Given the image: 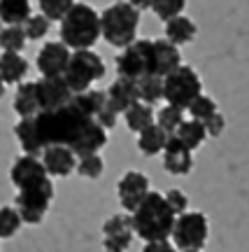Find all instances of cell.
Instances as JSON below:
<instances>
[{"instance_id": "obj_1", "label": "cell", "mask_w": 249, "mask_h": 252, "mask_svg": "<svg viewBox=\"0 0 249 252\" xmlns=\"http://www.w3.org/2000/svg\"><path fill=\"white\" fill-rule=\"evenodd\" d=\"M35 126L42 145H65L77 157L98 154L107 145V131L93 117L75 108L72 103L58 110H45L35 115Z\"/></svg>"}, {"instance_id": "obj_2", "label": "cell", "mask_w": 249, "mask_h": 252, "mask_svg": "<svg viewBox=\"0 0 249 252\" xmlns=\"http://www.w3.org/2000/svg\"><path fill=\"white\" fill-rule=\"evenodd\" d=\"M175 213L168 206V201L159 191H149L142 198V203L131 213L133 220V231L140 236L144 243L151 241H168L172 234V224H175Z\"/></svg>"}, {"instance_id": "obj_3", "label": "cell", "mask_w": 249, "mask_h": 252, "mask_svg": "<svg viewBox=\"0 0 249 252\" xmlns=\"http://www.w3.org/2000/svg\"><path fill=\"white\" fill-rule=\"evenodd\" d=\"M100 40V14L91 5L75 2L61 19V42L72 52L93 49Z\"/></svg>"}, {"instance_id": "obj_4", "label": "cell", "mask_w": 249, "mask_h": 252, "mask_svg": "<svg viewBox=\"0 0 249 252\" xmlns=\"http://www.w3.org/2000/svg\"><path fill=\"white\" fill-rule=\"evenodd\" d=\"M138 26H140V12L131 7L126 0L112 2L100 12V37H105L107 45L116 49H124L138 40Z\"/></svg>"}, {"instance_id": "obj_5", "label": "cell", "mask_w": 249, "mask_h": 252, "mask_svg": "<svg viewBox=\"0 0 249 252\" xmlns=\"http://www.w3.org/2000/svg\"><path fill=\"white\" fill-rule=\"evenodd\" d=\"M105 75V63L93 49H80L72 52L68 68L63 72V80L70 87L72 94H82V91L91 89L93 82L103 80Z\"/></svg>"}, {"instance_id": "obj_6", "label": "cell", "mask_w": 249, "mask_h": 252, "mask_svg": "<svg viewBox=\"0 0 249 252\" xmlns=\"http://www.w3.org/2000/svg\"><path fill=\"white\" fill-rule=\"evenodd\" d=\"M203 94V82L191 65H177L175 70L163 77V98L168 105L187 110Z\"/></svg>"}, {"instance_id": "obj_7", "label": "cell", "mask_w": 249, "mask_h": 252, "mask_svg": "<svg viewBox=\"0 0 249 252\" xmlns=\"http://www.w3.org/2000/svg\"><path fill=\"white\" fill-rule=\"evenodd\" d=\"M54 201V185L52 180L37 182V185H30V187L17 189V213L21 217L24 224H40L45 220L47 210Z\"/></svg>"}, {"instance_id": "obj_8", "label": "cell", "mask_w": 249, "mask_h": 252, "mask_svg": "<svg viewBox=\"0 0 249 252\" xmlns=\"http://www.w3.org/2000/svg\"><path fill=\"white\" fill-rule=\"evenodd\" d=\"M207 236H210V222L203 213H182L175 217L170 238L177 250H200L207 243Z\"/></svg>"}, {"instance_id": "obj_9", "label": "cell", "mask_w": 249, "mask_h": 252, "mask_svg": "<svg viewBox=\"0 0 249 252\" xmlns=\"http://www.w3.org/2000/svg\"><path fill=\"white\" fill-rule=\"evenodd\" d=\"M116 72L119 77L140 80L144 75H151V40H135L121 49L116 56Z\"/></svg>"}, {"instance_id": "obj_10", "label": "cell", "mask_w": 249, "mask_h": 252, "mask_svg": "<svg viewBox=\"0 0 249 252\" xmlns=\"http://www.w3.org/2000/svg\"><path fill=\"white\" fill-rule=\"evenodd\" d=\"M133 220L131 213H119L105 220L103 224V248L107 252H126L133 241Z\"/></svg>"}, {"instance_id": "obj_11", "label": "cell", "mask_w": 249, "mask_h": 252, "mask_svg": "<svg viewBox=\"0 0 249 252\" xmlns=\"http://www.w3.org/2000/svg\"><path fill=\"white\" fill-rule=\"evenodd\" d=\"M119 203L126 213H133L135 208L142 203V198L149 194V180L140 171H128L121 175V180L116 185Z\"/></svg>"}, {"instance_id": "obj_12", "label": "cell", "mask_w": 249, "mask_h": 252, "mask_svg": "<svg viewBox=\"0 0 249 252\" xmlns=\"http://www.w3.org/2000/svg\"><path fill=\"white\" fill-rule=\"evenodd\" d=\"M35 87H37V100H40V112L63 108L75 96L63 77H42V80L35 82Z\"/></svg>"}, {"instance_id": "obj_13", "label": "cell", "mask_w": 249, "mask_h": 252, "mask_svg": "<svg viewBox=\"0 0 249 252\" xmlns=\"http://www.w3.org/2000/svg\"><path fill=\"white\" fill-rule=\"evenodd\" d=\"M70 49L63 45L61 40L58 42H47L40 54H37V70L42 72V77H63V72L68 68V61H70Z\"/></svg>"}, {"instance_id": "obj_14", "label": "cell", "mask_w": 249, "mask_h": 252, "mask_svg": "<svg viewBox=\"0 0 249 252\" xmlns=\"http://www.w3.org/2000/svg\"><path fill=\"white\" fill-rule=\"evenodd\" d=\"M40 157H42L40 161L45 166L47 175H54V178H65L77 166V154L65 145H47Z\"/></svg>"}, {"instance_id": "obj_15", "label": "cell", "mask_w": 249, "mask_h": 252, "mask_svg": "<svg viewBox=\"0 0 249 252\" xmlns=\"http://www.w3.org/2000/svg\"><path fill=\"white\" fill-rule=\"evenodd\" d=\"M47 178H49V175H47L42 161H40L37 157H30V154L19 157L17 161L12 163V168H9V180H12V185L17 189L37 185V182L47 180Z\"/></svg>"}, {"instance_id": "obj_16", "label": "cell", "mask_w": 249, "mask_h": 252, "mask_svg": "<svg viewBox=\"0 0 249 252\" xmlns=\"http://www.w3.org/2000/svg\"><path fill=\"white\" fill-rule=\"evenodd\" d=\"M182 65V56H179V47L172 45L166 37L151 40V75L166 77Z\"/></svg>"}, {"instance_id": "obj_17", "label": "cell", "mask_w": 249, "mask_h": 252, "mask_svg": "<svg viewBox=\"0 0 249 252\" xmlns=\"http://www.w3.org/2000/svg\"><path fill=\"white\" fill-rule=\"evenodd\" d=\"M163 168L172 175H189L194 168V154L187 145L179 143L175 133L168 135V143L163 147Z\"/></svg>"}, {"instance_id": "obj_18", "label": "cell", "mask_w": 249, "mask_h": 252, "mask_svg": "<svg viewBox=\"0 0 249 252\" xmlns=\"http://www.w3.org/2000/svg\"><path fill=\"white\" fill-rule=\"evenodd\" d=\"M105 94H107V103H110L119 115H124L131 105H135V103L140 100L138 80H128V77H116Z\"/></svg>"}, {"instance_id": "obj_19", "label": "cell", "mask_w": 249, "mask_h": 252, "mask_svg": "<svg viewBox=\"0 0 249 252\" xmlns=\"http://www.w3.org/2000/svg\"><path fill=\"white\" fill-rule=\"evenodd\" d=\"M12 108L19 117H35L40 112V100H37V87L35 82H21L17 87L14 100H12Z\"/></svg>"}, {"instance_id": "obj_20", "label": "cell", "mask_w": 249, "mask_h": 252, "mask_svg": "<svg viewBox=\"0 0 249 252\" xmlns=\"http://www.w3.org/2000/svg\"><path fill=\"white\" fill-rule=\"evenodd\" d=\"M14 135H17V140H19V145H21L24 154H30V157L42 154L45 145H42L40 133H37L35 117H24V119H21V122L14 126Z\"/></svg>"}, {"instance_id": "obj_21", "label": "cell", "mask_w": 249, "mask_h": 252, "mask_svg": "<svg viewBox=\"0 0 249 252\" xmlns=\"http://www.w3.org/2000/svg\"><path fill=\"white\" fill-rule=\"evenodd\" d=\"M28 72V61L17 52H2L0 54V77L5 84H21Z\"/></svg>"}, {"instance_id": "obj_22", "label": "cell", "mask_w": 249, "mask_h": 252, "mask_svg": "<svg viewBox=\"0 0 249 252\" xmlns=\"http://www.w3.org/2000/svg\"><path fill=\"white\" fill-rule=\"evenodd\" d=\"M198 28L196 24L189 17L179 14V17H172L166 21V40H170L172 45H189L194 37H196Z\"/></svg>"}, {"instance_id": "obj_23", "label": "cell", "mask_w": 249, "mask_h": 252, "mask_svg": "<svg viewBox=\"0 0 249 252\" xmlns=\"http://www.w3.org/2000/svg\"><path fill=\"white\" fill-rule=\"evenodd\" d=\"M168 143V133L161 128L159 124L147 126L144 131L138 133V150L144 154V157H156V154L163 152V147Z\"/></svg>"}, {"instance_id": "obj_24", "label": "cell", "mask_w": 249, "mask_h": 252, "mask_svg": "<svg viewBox=\"0 0 249 252\" xmlns=\"http://www.w3.org/2000/svg\"><path fill=\"white\" fill-rule=\"evenodd\" d=\"M30 17V0H0V21L5 26H24Z\"/></svg>"}, {"instance_id": "obj_25", "label": "cell", "mask_w": 249, "mask_h": 252, "mask_svg": "<svg viewBox=\"0 0 249 252\" xmlns=\"http://www.w3.org/2000/svg\"><path fill=\"white\" fill-rule=\"evenodd\" d=\"M70 103L80 110V112H84L86 117L96 119V115L107 105V94L105 91H98V89H86V91H82V94H75Z\"/></svg>"}, {"instance_id": "obj_26", "label": "cell", "mask_w": 249, "mask_h": 252, "mask_svg": "<svg viewBox=\"0 0 249 252\" xmlns=\"http://www.w3.org/2000/svg\"><path fill=\"white\" fill-rule=\"evenodd\" d=\"M175 135L179 138V143L187 145L189 150L194 152V150H198V147L205 143V138H207V131H205L203 122H196V119H184V122L177 126Z\"/></svg>"}, {"instance_id": "obj_27", "label": "cell", "mask_w": 249, "mask_h": 252, "mask_svg": "<svg viewBox=\"0 0 249 252\" xmlns=\"http://www.w3.org/2000/svg\"><path fill=\"white\" fill-rule=\"evenodd\" d=\"M124 119H126V126H128L131 131L140 133V131H144L147 126L154 124L156 112L151 110V105H147V103H142V100H138L135 105H131V108L124 112Z\"/></svg>"}, {"instance_id": "obj_28", "label": "cell", "mask_w": 249, "mask_h": 252, "mask_svg": "<svg viewBox=\"0 0 249 252\" xmlns=\"http://www.w3.org/2000/svg\"><path fill=\"white\" fill-rule=\"evenodd\" d=\"M138 94H140V100L147 103V105H154L163 98V77L159 75H144L138 80Z\"/></svg>"}, {"instance_id": "obj_29", "label": "cell", "mask_w": 249, "mask_h": 252, "mask_svg": "<svg viewBox=\"0 0 249 252\" xmlns=\"http://www.w3.org/2000/svg\"><path fill=\"white\" fill-rule=\"evenodd\" d=\"M26 42H28V37L24 33V26L0 28V49L2 52H17V54H21Z\"/></svg>"}, {"instance_id": "obj_30", "label": "cell", "mask_w": 249, "mask_h": 252, "mask_svg": "<svg viewBox=\"0 0 249 252\" xmlns=\"http://www.w3.org/2000/svg\"><path fill=\"white\" fill-rule=\"evenodd\" d=\"M182 122H184V110L177 105H168V103H166V108H161L156 112V119H154V124H159L168 135L175 133Z\"/></svg>"}, {"instance_id": "obj_31", "label": "cell", "mask_w": 249, "mask_h": 252, "mask_svg": "<svg viewBox=\"0 0 249 252\" xmlns=\"http://www.w3.org/2000/svg\"><path fill=\"white\" fill-rule=\"evenodd\" d=\"M75 171L80 173L82 178H86V180H98L103 171H105V163L100 159V154H84V157L77 159Z\"/></svg>"}, {"instance_id": "obj_32", "label": "cell", "mask_w": 249, "mask_h": 252, "mask_svg": "<svg viewBox=\"0 0 249 252\" xmlns=\"http://www.w3.org/2000/svg\"><path fill=\"white\" fill-rule=\"evenodd\" d=\"M21 217H19L14 206H2L0 208V238H12L21 229Z\"/></svg>"}, {"instance_id": "obj_33", "label": "cell", "mask_w": 249, "mask_h": 252, "mask_svg": "<svg viewBox=\"0 0 249 252\" xmlns=\"http://www.w3.org/2000/svg\"><path fill=\"white\" fill-rule=\"evenodd\" d=\"M187 7V0H151V12L166 24L168 19L179 17Z\"/></svg>"}, {"instance_id": "obj_34", "label": "cell", "mask_w": 249, "mask_h": 252, "mask_svg": "<svg viewBox=\"0 0 249 252\" xmlns=\"http://www.w3.org/2000/svg\"><path fill=\"white\" fill-rule=\"evenodd\" d=\"M40 5V14H45L49 21H61L68 9L75 5V0H37Z\"/></svg>"}, {"instance_id": "obj_35", "label": "cell", "mask_w": 249, "mask_h": 252, "mask_svg": "<svg viewBox=\"0 0 249 252\" xmlns=\"http://www.w3.org/2000/svg\"><path fill=\"white\" fill-rule=\"evenodd\" d=\"M189 115H191V119H196V122H205V119H210L214 115V112H219L217 110V103H214V98H210V96H205V94H200L191 105H189Z\"/></svg>"}, {"instance_id": "obj_36", "label": "cell", "mask_w": 249, "mask_h": 252, "mask_svg": "<svg viewBox=\"0 0 249 252\" xmlns=\"http://www.w3.org/2000/svg\"><path fill=\"white\" fill-rule=\"evenodd\" d=\"M24 33L28 40H42L49 33V19L45 14H30L24 24Z\"/></svg>"}, {"instance_id": "obj_37", "label": "cell", "mask_w": 249, "mask_h": 252, "mask_svg": "<svg viewBox=\"0 0 249 252\" xmlns=\"http://www.w3.org/2000/svg\"><path fill=\"white\" fill-rule=\"evenodd\" d=\"M163 196H166V201H168V206L172 208V213H175V215L187 213L189 198H187V194H184V191H179V189H170V191H166Z\"/></svg>"}, {"instance_id": "obj_38", "label": "cell", "mask_w": 249, "mask_h": 252, "mask_svg": "<svg viewBox=\"0 0 249 252\" xmlns=\"http://www.w3.org/2000/svg\"><path fill=\"white\" fill-rule=\"evenodd\" d=\"M116 119H119V112H116V110L112 108L110 103H107L105 108H103V110L98 112V115H96V122H98V124L103 126L105 131L114 128V126H116Z\"/></svg>"}, {"instance_id": "obj_39", "label": "cell", "mask_w": 249, "mask_h": 252, "mask_svg": "<svg viewBox=\"0 0 249 252\" xmlns=\"http://www.w3.org/2000/svg\"><path fill=\"white\" fill-rule=\"evenodd\" d=\"M203 126H205V131H207V135L217 138V135L223 133V128H226V119H223L221 112H214L210 119H205Z\"/></svg>"}, {"instance_id": "obj_40", "label": "cell", "mask_w": 249, "mask_h": 252, "mask_svg": "<svg viewBox=\"0 0 249 252\" xmlns=\"http://www.w3.org/2000/svg\"><path fill=\"white\" fill-rule=\"evenodd\" d=\"M142 252H177V248L168 241H151V243H144Z\"/></svg>"}, {"instance_id": "obj_41", "label": "cell", "mask_w": 249, "mask_h": 252, "mask_svg": "<svg viewBox=\"0 0 249 252\" xmlns=\"http://www.w3.org/2000/svg\"><path fill=\"white\" fill-rule=\"evenodd\" d=\"M131 7H135L138 12H144V9H151V0H126Z\"/></svg>"}, {"instance_id": "obj_42", "label": "cell", "mask_w": 249, "mask_h": 252, "mask_svg": "<svg viewBox=\"0 0 249 252\" xmlns=\"http://www.w3.org/2000/svg\"><path fill=\"white\" fill-rule=\"evenodd\" d=\"M5 94V82H2V77H0V96Z\"/></svg>"}, {"instance_id": "obj_43", "label": "cell", "mask_w": 249, "mask_h": 252, "mask_svg": "<svg viewBox=\"0 0 249 252\" xmlns=\"http://www.w3.org/2000/svg\"><path fill=\"white\" fill-rule=\"evenodd\" d=\"M182 252H200V250H182Z\"/></svg>"}, {"instance_id": "obj_44", "label": "cell", "mask_w": 249, "mask_h": 252, "mask_svg": "<svg viewBox=\"0 0 249 252\" xmlns=\"http://www.w3.org/2000/svg\"><path fill=\"white\" fill-rule=\"evenodd\" d=\"M0 24H2V21H0ZM0 28H2V26H0Z\"/></svg>"}]
</instances>
